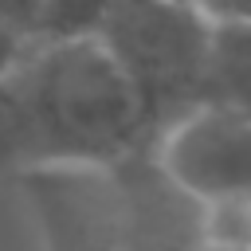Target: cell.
I'll return each instance as SVG.
<instances>
[{
	"label": "cell",
	"instance_id": "277c9868",
	"mask_svg": "<svg viewBox=\"0 0 251 251\" xmlns=\"http://www.w3.org/2000/svg\"><path fill=\"white\" fill-rule=\"evenodd\" d=\"M204 106L251 118V8H212Z\"/></svg>",
	"mask_w": 251,
	"mask_h": 251
},
{
	"label": "cell",
	"instance_id": "7a4b0ae2",
	"mask_svg": "<svg viewBox=\"0 0 251 251\" xmlns=\"http://www.w3.org/2000/svg\"><path fill=\"white\" fill-rule=\"evenodd\" d=\"M94 39L129 82L149 141L204 106L212 43L208 4H98Z\"/></svg>",
	"mask_w": 251,
	"mask_h": 251
},
{
	"label": "cell",
	"instance_id": "3957f363",
	"mask_svg": "<svg viewBox=\"0 0 251 251\" xmlns=\"http://www.w3.org/2000/svg\"><path fill=\"white\" fill-rule=\"evenodd\" d=\"M145 157L153 161L165 188L192 208L251 196V118L196 106L161 129Z\"/></svg>",
	"mask_w": 251,
	"mask_h": 251
},
{
	"label": "cell",
	"instance_id": "6da1fadb",
	"mask_svg": "<svg viewBox=\"0 0 251 251\" xmlns=\"http://www.w3.org/2000/svg\"><path fill=\"white\" fill-rule=\"evenodd\" d=\"M145 118L90 35L24 51L0 75V173H90L145 157Z\"/></svg>",
	"mask_w": 251,
	"mask_h": 251
},
{
	"label": "cell",
	"instance_id": "5b68a950",
	"mask_svg": "<svg viewBox=\"0 0 251 251\" xmlns=\"http://www.w3.org/2000/svg\"><path fill=\"white\" fill-rule=\"evenodd\" d=\"M31 47H35V43H31L12 20L0 16V75H8V71L24 59V51H31Z\"/></svg>",
	"mask_w": 251,
	"mask_h": 251
}]
</instances>
